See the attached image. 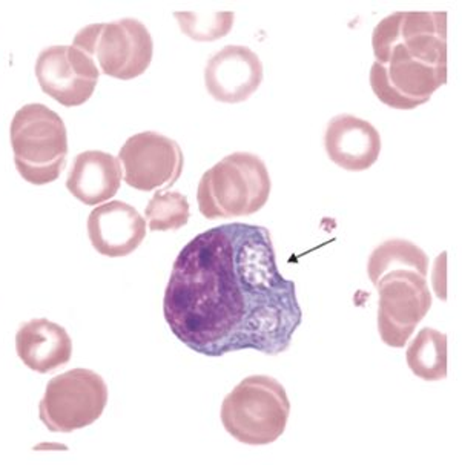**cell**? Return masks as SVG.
<instances>
[{
    "label": "cell",
    "mask_w": 462,
    "mask_h": 465,
    "mask_svg": "<svg viewBox=\"0 0 462 465\" xmlns=\"http://www.w3.org/2000/svg\"><path fill=\"white\" fill-rule=\"evenodd\" d=\"M10 140L22 179L35 186L59 179L68 155V133L55 111L42 104L22 106L11 122Z\"/></svg>",
    "instance_id": "5b68a950"
},
{
    "label": "cell",
    "mask_w": 462,
    "mask_h": 465,
    "mask_svg": "<svg viewBox=\"0 0 462 465\" xmlns=\"http://www.w3.org/2000/svg\"><path fill=\"white\" fill-rule=\"evenodd\" d=\"M174 17L180 30L195 42H215L223 39L234 26L235 15L232 11L215 13H184L177 11Z\"/></svg>",
    "instance_id": "d6986e66"
},
{
    "label": "cell",
    "mask_w": 462,
    "mask_h": 465,
    "mask_svg": "<svg viewBox=\"0 0 462 465\" xmlns=\"http://www.w3.org/2000/svg\"><path fill=\"white\" fill-rule=\"evenodd\" d=\"M40 88L57 104L73 108L86 104L99 82L94 59L74 45H55L42 50L35 62Z\"/></svg>",
    "instance_id": "30bf717a"
},
{
    "label": "cell",
    "mask_w": 462,
    "mask_h": 465,
    "mask_svg": "<svg viewBox=\"0 0 462 465\" xmlns=\"http://www.w3.org/2000/svg\"><path fill=\"white\" fill-rule=\"evenodd\" d=\"M73 45L97 60L103 74L119 80L144 74L154 55L151 33L137 19L86 26L77 33Z\"/></svg>",
    "instance_id": "8992f818"
},
{
    "label": "cell",
    "mask_w": 462,
    "mask_h": 465,
    "mask_svg": "<svg viewBox=\"0 0 462 465\" xmlns=\"http://www.w3.org/2000/svg\"><path fill=\"white\" fill-rule=\"evenodd\" d=\"M369 82L381 104L408 111L447 84V13H393L372 35Z\"/></svg>",
    "instance_id": "7a4b0ae2"
},
{
    "label": "cell",
    "mask_w": 462,
    "mask_h": 465,
    "mask_svg": "<svg viewBox=\"0 0 462 465\" xmlns=\"http://www.w3.org/2000/svg\"><path fill=\"white\" fill-rule=\"evenodd\" d=\"M272 182L259 155L234 153L208 169L197 188L202 215L231 220L259 213L268 203Z\"/></svg>",
    "instance_id": "3957f363"
},
{
    "label": "cell",
    "mask_w": 462,
    "mask_h": 465,
    "mask_svg": "<svg viewBox=\"0 0 462 465\" xmlns=\"http://www.w3.org/2000/svg\"><path fill=\"white\" fill-rule=\"evenodd\" d=\"M290 415L288 393L275 378H244L224 398L220 418L224 430L246 446H269L283 435Z\"/></svg>",
    "instance_id": "277c9868"
},
{
    "label": "cell",
    "mask_w": 462,
    "mask_h": 465,
    "mask_svg": "<svg viewBox=\"0 0 462 465\" xmlns=\"http://www.w3.org/2000/svg\"><path fill=\"white\" fill-rule=\"evenodd\" d=\"M93 248L110 258L128 257L143 242L148 224L137 209L120 200L99 204L88 217Z\"/></svg>",
    "instance_id": "7c38bea8"
},
{
    "label": "cell",
    "mask_w": 462,
    "mask_h": 465,
    "mask_svg": "<svg viewBox=\"0 0 462 465\" xmlns=\"http://www.w3.org/2000/svg\"><path fill=\"white\" fill-rule=\"evenodd\" d=\"M395 271H415L423 277H428V253L415 242L404 238H392L381 242L369 257V278L375 286L384 273Z\"/></svg>",
    "instance_id": "e0dca14e"
},
{
    "label": "cell",
    "mask_w": 462,
    "mask_h": 465,
    "mask_svg": "<svg viewBox=\"0 0 462 465\" xmlns=\"http://www.w3.org/2000/svg\"><path fill=\"white\" fill-rule=\"evenodd\" d=\"M324 149L332 163L349 173H363L377 163L381 153V135L368 120L339 114L329 122Z\"/></svg>",
    "instance_id": "4fadbf2b"
},
{
    "label": "cell",
    "mask_w": 462,
    "mask_h": 465,
    "mask_svg": "<svg viewBox=\"0 0 462 465\" xmlns=\"http://www.w3.org/2000/svg\"><path fill=\"white\" fill-rule=\"evenodd\" d=\"M108 404V386L90 369H73L46 384L40 420L54 433H71L94 424Z\"/></svg>",
    "instance_id": "52a82bcc"
},
{
    "label": "cell",
    "mask_w": 462,
    "mask_h": 465,
    "mask_svg": "<svg viewBox=\"0 0 462 465\" xmlns=\"http://www.w3.org/2000/svg\"><path fill=\"white\" fill-rule=\"evenodd\" d=\"M378 331L384 344L403 349L432 307L428 277L415 271H395L378 280Z\"/></svg>",
    "instance_id": "ba28073f"
},
{
    "label": "cell",
    "mask_w": 462,
    "mask_h": 465,
    "mask_svg": "<svg viewBox=\"0 0 462 465\" xmlns=\"http://www.w3.org/2000/svg\"><path fill=\"white\" fill-rule=\"evenodd\" d=\"M20 361L37 373H50L73 357V340L65 327L46 318L24 322L15 335Z\"/></svg>",
    "instance_id": "5bb4252c"
},
{
    "label": "cell",
    "mask_w": 462,
    "mask_h": 465,
    "mask_svg": "<svg viewBox=\"0 0 462 465\" xmlns=\"http://www.w3.org/2000/svg\"><path fill=\"white\" fill-rule=\"evenodd\" d=\"M146 224L152 232H168L183 228L191 217L188 198L180 193H160L151 198L144 211Z\"/></svg>",
    "instance_id": "ac0fdd59"
},
{
    "label": "cell",
    "mask_w": 462,
    "mask_h": 465,
    "mask_svg": "<svg viewBox=\"0 0 462 465\" xmlns=\"http://www.w3.org/2000/svg\"><path fill=\"white\" fill-rule=\"evenodd\" d=\"M117 159L126 184L143 193L171 188L183 173L180 144L152 131L131 135L120 148Z\"/></svg>",
    "instance_id": "9c48e42d"
},
{
    "label": "cell",
    "mask_w": 462,
    "mask_h": 465,
    "mask_svg": "<svg viewBox=\"0 0 462 465\" xmlns=\"http://www.w3.org/2000/svg\"><path fill=\"white\" fill-rule=\"evenodd\" d=\"M122 183V166L117 157L103 151H85L74 159L66 188L73 197L88 206L110 202Z\"/></svg>",
    "instance_id": "9a60e30c"
},
{
    "label": "cell",
    "mask_w": 462,
    "mask_h": 465,
    "mask_svg": "<svg viewBox=\"0 0 462 465\" xmlns=\"http://www.w3.org/2000/svg\"><path fill=\"white\" fill-rule=\"evenodd\" d=\"M263 62L243 45H228L215 53L204 68V84L212 99L221 104H243L263 82Z\"/></svg>",
    "instance_id": "8fae6325"
},
{
    "label": "cell",
    "mask_w": 462,
    "mask_h": 465,
    "mask_svg": "<svg viewBox=\"0 0 462 465\" xmlns=\"http://www.w3.org/2000/svg\"><path fill=\"white\" fill-rule=\"evenodd\" d=\"M406 361L413 375L424 381H441L447 378V335L424 327L408 344Z\"/></svg>",
    "instance_id": "2e32d148"
},
{
    "label": "cell",
    "mask_w": 462,
    "mask_h": 465,
    "mask_svg": "<svg viewBox=\"0 0 462 465\" xmlns=\"http://www.w3.org/2000/svg\"><path fill=\"white\" fill-rule=\"evenodd\" d=\"M164 320L184 346L204 357L288 351L303 322L292 280L277 266L268 228L226 223L182 249L164 291Z\"/></svg>",
    "instance_id": "6da1fadb"
}]
</instances>
